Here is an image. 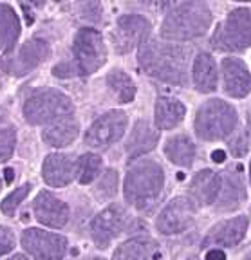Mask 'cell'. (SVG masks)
Returning <instances> with one entry per match:
<instances>
[{
    "mask_svg": "<svg viewBox=\"0 0 251 260\" xmlns=\"http://www.w3.org/2000/svg\"><path fill=\"white\" fill-rule=\"evenodd\" d=\"M237 126V112L223 100H210L197 110L195 132L201 139L217 141L226 138Z\"/></svg>",
    "mask_w": 251,
    "mask_h": 260,
    "instance_id": "277c9868",
    "label": "cell"
},
{
    "mask_svg": "<svg viewBox=\"0 0 251 260\" xmlns=\"http://www.w3.org/2000/svg\"><path fill=\"white\" fill-rule=\"evenodd\" d=\"M211 159H213L215 162H223L224 159H226V154H224V150H213L211 152Z\"/></svg>",
    "mask_w": 251,
    "mask_h": 260,
    "instance_id": "d6a6232c",
    "label": "cell"
},
{
    "mask_svg": "<svg viewBox=\"0 0 251 260\" xmlns=\"http://www.w3.org/2000/svg\"><path fill=\"white\" fill-rule=\"evenodd\" d=\"M188 51L172 44L148 42L139 51V67L148 76L158 78L166 83L182 85L186 83V61Z\"/></svg>",
    "mask_w": 251,
    "mask_h": 260,
    "instance_id": "6da1fadb",
    "label": "cell"
},
{
    "mask_svg": "<svg viewBox=\"0 0 251 260\" xmlns=\"http://www.w3.org/2000/svg\"><path fill=\"white\" fill-rule=\"evenodd\" d=\"M165 154L179 167H192L195 157V146L186 136H175V138L166 141Z\"/></svg>",
    "mask_w": 251,
    "mask_h": 260,
    "instance_id": "484cf974",
    "label": "cell"
},
{
    "mask_svg": "<svg viewBox=\"0 0 251 260\" xmlns=\"http://www.w3.org/2000/svg\"><path fill=\"white\" fill-rule=\"evenodd\" d=\"M249 123H251V116H249Z\"/></svg>",
    "mask_w": 251,
    "mask_h": 260,
    "instance_id": "60d3db41",
    "label": "cell"
},
{
    "mask_svg": "<svg viewBox=\"0 0 251 260\" xmlns=\"http://www.w3.org/2000/svg\"><path fill=\"white\" fill-rule=\"evenodd\" d=\"M244 260H251V253H249V255H247V256H246V258H244Z\"/></svg>",
    "mask_w": 251,
    "mask_h": 260,
    "instance_id": "d590c367",
    "label": "cell"
},
{
    "mask_svg": "<svg viewBox=\"0 0 251 260\" xmlns=\"http://www.w3.org/2000/svg\"><path fill=\"white\" fill-rule=\"evenodd\" d=\"M184 105L174 98H159L155 102V125L161 130H170L177 126L184 118Z\"/></svg>",
    "mask_w": 251,
    "mask_h": 260,
    "instance_id": "603a6c76",
    "label": "cell"
},
{
    "mask_svg": "<svg viewBox=\"0 0 251 260\" xmlns=\"http://www.w3.org/2000/svg\"><path fill=\"white\" fill-rule=\"evenodd\" d=\"M188 260H197V258H188Z\"/></svg>",
    "mask_w": 251,
    "mask_h": 260,
    "instance_id": "ab89813d",
    "label": "cell"
},
{
    "mask_svg": "<svg viewBox=\"0 0 251 260\" xmlns=\"http://www.w3.org/2000/svg\"><path fill=\"white\" fill-rule=\"evenodd\" d=\"M249 175H251V165H249Z\"/></svg>",
    "mask_w": 251,
    "mask_h": 260,
    "instance_id": "8d00e7d4",
    "label": "cell"
},
{
    "mask_svg": "<svg viewBox=\"0 0 251 260\" xmlns=\"http://www.w3.org/2000/svg\"><path fill=\"white\" fill-rule=\"evenodd\" d=\"M223 78L224 90L233 98H244L251 92V76L246 65L237 58L223 60Z\"/></svg>",
    "mask_w": 251,
    "mask_h": 260,
    "instance_id": "2e32d148",
    "label": "cell"
},
{
    "mask_svg": "<svg viewBox=\"0 0 251 260\" xmlns=\"http://www.w3.org/2000/svg\"><path fill=\"white\" fill-rule=\"evenodd\" d=\"M29 191H31V183L22 184L20 188H16L15 191H11V193L2 201V211H4L6 215H13L16 211V208L22 204V201L27 197Z\"/></svg>",
    "mask_w": 251,
    "mask_h": 260,
    "instance_id": "f1b7e54d",
    "label": "cell"
},
{
    "mask_svg": "<svg viewBox=\"0 0 251 260\" xmlns=\"http://www.w3.org/2000/svg\"><path fill=\"white\" fill-rule=\"evenodd\" d=\"M159 244L150 237H134L116 249L114 260H158Z\"/></svg>",
    "mask_w": 251,
    "mask_h": 260,
    "instance_id": "ac0fdd59",
    "label": "cell"
},
{
    "mask_svg": "<svg viewBox=\"0 0 251 260\" xmlns=\"http://www.w3.org/2000/svg\"><path fill=\"white\" fill-rule=\"evenodd\" d=\"M20 37V22L15 9L8 4H0V47L9 54Z\"/></svg>",
    "mask_w": 251,
    "mask_h": 260,
    "instance_id": "cb8c5ba5",
    "label": "cell"
},
{
    "mask_svg": "<svg viewBox=\"0 0 251 260\" xmlns=\"http://www.w3.org/2000/svg\"><path fill=\"white\" fill-rule=\"evenodd\" d=\"M73 102L69 96L54 89L37 90L25 100L24 116L33 125H44L53 123L56 119L73 116Z\"/></svg>",
    "mask_w": 251,
    "mask_h": 260,
    "instance_id": "5b68a950",
    "label": "cell"
},
{
    "mask_svg": "<svg viewBox=\"0 0 251 260\" xmlns=\"http://www.w3.org/2000/svg\"><path fill=\"white\" fill-rule=\"evenodd\" d=\"M158 139H159V132L155 128H152L150 123L138 121L136 126H134L132 134H130L129 141H127L125 146L127 155L130 159H136L139 155L146 154V152H150L154 148Z\"/></svg>",
    "mask_w": 251,
    "mask_h": 260,
    "instance_id": "d6986e66",
    "label": "cell"
},
{
    "mask_svg": "<svg viewBox=\"0 0 251 260\" xmlns=\"http://www.w3.org/2000/svg\"><path fill=\"white\" fill-rule=\"evenodd\" d=\"M194 81L199 92H213L217 89L215 60L206 53H201L194 61Z\"/></svg>",
    "mask_w": 251,
    "mask_h": 260,
    "instance_id": "d4e9b609",
    "label": "cell"
},
{
    "mask_svg": "<svg viewBox=\"0 0 251 260\" xmlns=\"http://www.w3.org/2000/svg\"><path fill=\"white\" fill-rule=\"evenodd\" d=\"M49 54L51 49L47 42L42 38H31L15 54H4V58L0 60V69L13 76H24L47 60Z\"/></svg>",
    "mask_w": 251,
    "mask_h": 260,
    "instance_id": "ba28073f",
    "label": "cell"
},
{
    "mask_svg": "<svg viewBox=\"0 0 251 260\" xmlns=\"http://www.w3.org/2000/svg\"><path fill=\"white\" fill-rule=\"evenodd\" d=\"M165 184L163 168L155 161L141 159L129 168L125 177V199L138 210H146L158 201Z\"/></svg>",
    "mask_w": 251,
    "mask_h": 260,
    "instance_id": "3957f363",
    "label": "cell"
},
{
    "mask_svg": "<svg viewBox=\"0 0 251 260\" xmlns=\"http://www.w3.org/2000/svg\"><path fill=\"white\" fill-rule=\"evenodd\" d=\"M211 45L217 51H242L251 45V11L239 8L228 15L223 24L217 25Z\"/></svg>",
    "mask_w": 251,
    "mask_h": 260,
    "instance_id": "8992f818",
    "label": "cell"
},
{
    "mask_svg": "<svg viewBox=\"0 0 251 260\" xmlns=\"http://www.w3.org/2000/svg\"><path fill=\"white\" fill-rule=\"evenodd\" d=\"M107 83L116 92V96H118V100L121 103H130L134 100V96H136V85H134L132 78L123 73V71H112L107 76Z\"/></svg>",
    "mask_w": 251,
    "mask_h": 260,
    "instance_id": "4316f807",
    "label": "cell"
},
{
    "mask_svg": "<svg viewBox=\"0 0 251 260\" xmlns=\"http://www.w3.org/2000/svg\"><path fill=\"white\" fill-rule=\"evenodd\" d=\"M211 13L204 2H184L166 15L161 25V37L166 40L186 42L203 37L210 29Z\"/></svg>",
    "mask_w": 251,
    "mask_h": 260,
    "instance_id": "7a4b0ae2",
    "label": "cell"
},
{
    "mask_svg": "<svg viewBox=\"0 0 251 260\" xmlns=\"http://www.w3.org/2000/svg\"><path fill=\"white\" fill-rule=\"evenodd\" d=\"M4 175H6V183H11L13 179H15V172L11 170V168H6V172H4Z\"/></svg>",
    "mask_w": 251,
    "mask_h": 260,
    "instance_id": "836d02e7",
    "label": "cell"
},
{
    "mask_svg": "<svg viewBox=\"0 0 251 260\" xmlns=\"http://www.w3.org/2000/svg\"><path fill=\"white\" fill-rule=\"evenodd\" d=\"M96 260H105V258H96Z\"/></svg>",
    "mask_w": 251,
    "mask_h": 260,
    "instance_id": "f35d334b",
    "label": "cell"
},
{
    "mask_svg": "<svg viewBox=\"0 0 251 260\" xmlns=\"http://www.w3.org/2000/svg\"><path fill=\"white\" fill-rule=\"evenodd\" d=\"M15 248V237H13V232L9 228L0 226V256L9 253Z\"/></svg>",
    "mask_w": 251,
    "mask_h": 260,
    "instance_id": "4dcf8cb0",
    "label": "cell"
},
{
    "mask_svg": "<svg viewBox=\"0 0 251 260\" xmlns=\"http://www.w3.org/2000/svg\"><path fill=\"white\" fill-rule=\"evenodd\" d=\"M35 215L42 224L51 228H64L69 220V206L49 191H40L33 204Z\"/></svg>",
    "mask_w": 251,
    "mask_h": 260,
    "instance_id": "5bb4252c",
    "label": "cell"
},
{
    "mask_svg": "<svg viewBox=\"0 0 251 260\" xmlns=\"http://www.w3.org/2000/svg\"><path fill=\"white\" fill-rule=\"evenodd\" d=\"M9 260H29L27 256H24V255H15V256H11Z\"/></svg>",
    "mask_w": 251,
    "mask_h": 260,
    "instance_id": "e575fe53",
    "label": "cell"
},
{
    "mask_svg": "<svg viewBox=\"0 0 251 260\" xmlns=\"http://www.w3.org/2000/svg\"><path fill=\"white\" fill-rule=\"evenodd\" d=\"M100 170H102V159H100V155L83 154L80 159H78L76 174H78V179H80L81 184L92 183L94 179L100 175Z\"/></svg>",
    "mask_w": 251,
    "mask_h": 260,
    "instance_id": "83f0119b",
    "label": "cell"
},
{
    "mask_svg": "<svg viewBox=\"0 0 251 260\" xmlns=\"http://www.w3.org/2000/svg\"><path fill=\"white\" fill-rule=\"evenodd\" d=\"M42 174H44L45 183L49 186H54V188L67 186L74 179V174H76V162L69 155L51 154L45 157Z\"/></svg>",
    "mask_w": 251,
    "mask_h": 260,
    "instance_id": "e0dca14e",
    "label": "cell"
},
{
    "mask_svg": "<svg viewBox=\"0 0 251 260\" xmlns=\"http://www.w3.org/2000/svg\"><path fill=\"white\" fill-rule=\"evenodd\" d=\"M73 53L78 74L89 76L96 73L107 60V47L102 32L90 27L80 29L74 37Z\"/></svg>",
    "mask_w": 251,
    "mask_h": 260,
    "instance_id": "52a82bcc",
    "label": "cell"
},
{
    "mask_svg": "<svg viewBox=\"0 0 251 260\" xmlns=\"http://www.w3.org/2000/svg\"><path fill=\"white\" fill-rule=\"evenodd\" d=\"M78 130H80L78 121L73 116H67V118L56 119L49 126H45L42 138L49 146L60 148V146H67L78 138Z\"/></svg>",
    "mask_w": 251,
    "mask_h": 260,
    "instance_id": "44dd1931",
    "label": "cell"
},
{
    "mask_svg": "<svg viewBox=\"0 0 251 260\" xmlns=\"http://www.w3.org/2000/svg\"><path fill=\"white\" fill-rule=\"evenodd\" d=\"M195 220V204L188 197H177L168 203L158 217V230L165 235H175L194 224Z\"/></svg>",
    "mask_w": 251,
    "mask_h": 260,
    "instance_id": "8fae6325",
    "label": "cell"
},
{
    "mask_svg": "<svg viewBox=\"0 0 251 260\" xmlns=\"http://www.w3.org/2000/svg\"><path fill=\"white\" fill-rule=\"evenodd\" d=\"M221 191V175L217 172L203 170L199 172L194 177L190 184V193L194 195V199L203 206L215 203L217 195Z\"/></svg>",
    "mask_w": 251,
    "mask_h": 260,
    "instance_id": "ffe728a7",
    "label": "cell"
},
{
    "mask_svg": "<svg viewBox=\"0 0 251 260\" xmlns=\"http://www.w3.org/2000/svg\"><path fill=\"white\" fill-rule=\"evenodd\" d=\"M0 188H2V181H0Z\"/></svg>",
    "mask_w": 251,
    "mask_h": 260,
    "instance_id": "74e56055",
    "label": "cell"
},
{
    "mask_svg": "<svg viewBox=\"0 0 251 260\" xmlns=\"http://www.w3.org/2000/svg\"><path fill=\"white\" fill-rule=\"evenodd\" d=\"M206 260H226V255L221 249H211L206 253Z\"/></svg>",
    "mask_w": 251,
    "mask_h": 260,
    "instance_id": "1f68e13d",
    "label": "cell"
},
{
    "mask_svg": "<svg viewBox=\"0 0 251 260\" xmlns=\"http://www.w3.org/2000/svg\"><path fill=\"white\" fill-rule=\"evenodd\" d=\"M15 128L13 126H0V162H6L15 150Z\"/></svg>",
    "mask_w": 251,
    "mask_h": 260,
    "instance_id": "f546056e",
    "label": "cell"
},
{
    "mask_svg": "<svg viewBox=\"0 0 251 260\" xmlns=\"http://www.w3.org/2000/svg\"><path fill=\"white\" fill-rule=\"evenodd\" d=\"M247 230V217H235V219L223 220L211 228V232L203 240V248L206 246H235L244 239Z\"/></svg>",
    "mask_w": 251,
    "mask_h": 260,
    "instance_id": "9a60e30c",
    "label": "cell"
},
{
    "mask_svg": "<svg viewBox=\"0 0 251 260\" xmlns=\"http://www.w3.org/2000/svg\"><path fill=\"white\" fill-rule=\"evenodd\" d=\"M246 197V191L240 183L239 174L233 172H224V177H221V191H219V201H217V208L221 211L235 210Z\"/></svg>",
    "mask_w": 251,
    "mask_h": 260,
    "instance_id": "7402d4cb",
    "label": "cell"
},
{
    "mask_svg": "<svg viewBox=\"0 0 251 260\" xmlns=\"http://www.w3.org/2000/svg\"><path fill=\"white\" fill-rule=\"evenodd\" d=\"M125 222L127 215L119 206L105 208L102 213H98L94 217L92 224H90V233H92L94 242L102 249H105L110 244V240L116 239L121 233Z\"/></svg>",
    "mask_w": 251,
    "mask_h": 260,
    "instance_id": "4fadbf2b",
    "label": "cell"
},
{
    "mask_svg": "<svg viewBox=\"0 0 251 260\" xmlns=\"http://www.w3.org/2000/svg\"><path fill=\"white\" fill-rule=\"evenodd\" d=\"M127 130V114L121 110H110L92 123L85 134V143L92 148H107L119 141Z\"/></svg>",
    "mask_w": 251,
    "mask_h": 260,
    "instance_id": "30bf717a",
    "label": "cell"
},
{
    "mask_svg": "<svg viewBox=\"0 0 251 260\" xmlns=\"http://www.w3.org/2000/svg\"><path fill=\"white\" fill-rule=\"evenodd\" d=\"M22 246L35 260H61L67 251V239L58 233L29 228L22 233Z\"/></svg>",
    "mask_w": 251,
    "mask_h": 260,
    "instance_id": "9c48e42d",
    "label": "cell"
},
{
    "mask_svg": "<svg viewBox=\"0 0 251 260\" xmlns=\"http://www.w3.org/2000/svg\"><path fill=\"white\" fill-rule=\"evenodd\" d=\"M150 22L141 15H123L114 32V45L119 53H129L138 45H145L150 35Z\"/></svg>",
    "mask_w": 251,
    "mask_h": 260,
    "instance_id": "7c38bea8",
    "label": "cell"
}]
</instances>
